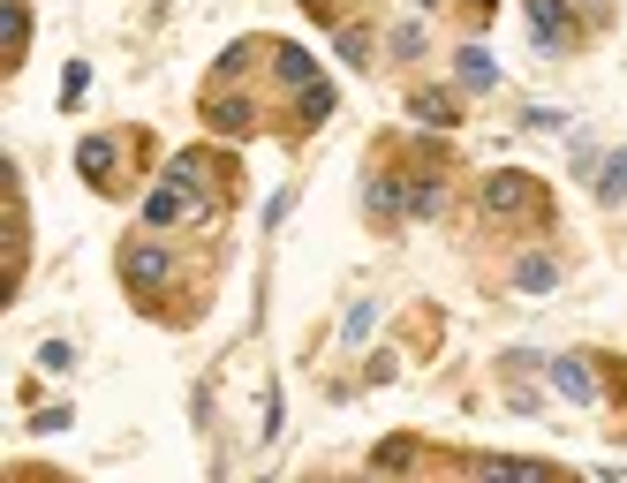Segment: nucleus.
Masks as SVG:
<instances>
[{"mask_svg": "<svg viewBox=\"0 0 627 483\" xmlns=\"http://www.w3.org/2000/svg\"><path fill=\"white\" fill-rule=\"evenodd\" d=\"M476 204H484V219H522V212L537 204V181L506 166V174H491V181L476 189Z\"/></svg>", "mask_w": 627, "mask_h": 483, "instance_id": "f257e3e1", "label": "nucleus"}, {"mask_svg": "<svg viewBox=\"0 0 627 483\" xmlns=\"http://www.w3.org/2000/svg\"><path fill=\"white\" fill-rule=\"evenodd\" d=\"M122 280H129L137 295H159V288L174 280V250H166V242H129V250H122Z\"/></svg>", "mask_w": 627, "mask_h": 483, "instance_id": "f03ea898", "label": "nucleus"}, {"mask_svg": "<svg viewBox=\"0 0 627 483\" xmlns=\"http://www.w3.org/2000/svg\"><path fill=\"white\" fill-rule=\"evenodd\" d=\"M204 212H212V204H204L181 174H166V189L145 196V219H152V227H181V219H204Z\"/></svg>", "mask_w": 627, "mask_h": 483, "instance_id": "7ed1b4c3", "label": "nucleus"}, {"mask_svg": "<svg viewBox=\"0 0 627 483\" xmlns=\"http://www.w3.org/2000/svg\"><path fill=\"white\" fill-rule=\"evenodd\" d=\"M529 46H537V53H567V46H575L567 0H529Z\"/></svg>", "mask_w": 627, "mask_h": 483, "instance_id": "20e7f679", "label": "nucleus"}, {"mask_svg": "<svg viewBox=\"0 0 627 483\" xmlns=\"http://www.w3.org/2000/svg\"><path fill=\"white\" fill-rule=\"evenodd\" d=\"M409 122H424V129H454V122H462V99L439 91V84H424V91H409Z\"/></svg>", "mask_w": 627, "mask_h": 483, "instance_id": "39448f33", "label": "nucleus"}, {"mask_svg": "<svg viewBox=\"0 0 627 483\" xmlns=\"http://www.w3.org/2000/svg\"><path fill=\"white\" fill-rule=\"evenodd\" d=\"M204 122H212L220 137H250V129H258V106H250L242 91H235V99H227V91H212V99H204Z\"/></svg>", "mask_w": 627, "mask_h": 483, "instance_id": "423d86ee", "label": "nucleus"}, {"mask_svg": "<svg viewBox=\"0 0 627 483\" xmlns=\"http://www.w3.org/2000/svg\"><path fill=\"white\" fill-rule=\"evenodd\" d=\"M454 91H476V99H484V91H499V61H491L476 38L454 53Z\"/></svg>", "mask_w": 627, "mask_h": 483, "instance_id": "0eeeda50", "label": "nucleus"}, {"mask_svg": "<svg viewBox=\"0 0 627 483\" xmlns=\"http://www.w3.org/2000/svg\"><path fill=\"white\" fill-rule=\"evenodd\" d=\"M114 160H122V144H114V137H84V144H76V174H84V181H106Z\"/></svg>", "mask_w": 627, "mask_h": 483, "instance_id": "6e6552de", "label": "nucleus"}, {"mask_svg": "<svg viewBox=\"0 0 627 483\" xmlns=\"http://www.w3.org/2000/svg\"><path fill=\"white\" fill-rule=\"evenodd\" d=\"M363 196H371V219H401V212H409V189H401L393 174H371Z\"/></svg>", "mask_w": 627, "mask_h": 483, "instance_id": "1a4fd4ad", "label": "nucleus"}, {"mask_svg": "<svg viewBox=\"0 0 627 483\" xmlns=\"http://www.w3.org/2000/svg\"><path fill=\"white\" fill-rule=\"evenodd\" d=\"M273 68H280V84H288V91H303V84H317V61L303 53V46H280V53H273Z\"/></svg>", "mask_w": 627, "mask_h": 483, "instance_id": "9d476101", "label": "nucleus"}, {"mask_svg": "<svg viewBox=\"0 0 627 483\" xmlns=\"http://www.w3.org/2000/svg\"><path fill=\"white\" fill-rule=\"evenodd\" d=\"M424 46H431L424 23H393V30H386V53H393V61H424Z\"/></svg>", "mask_w": 627, "mask_h": 483, "instance_id": "9b49d317", "label": "nucleus"}, {"mask_svg": "<svg viewBox=\"0 0 627 483\" xmlns=\"http://www.w3.org/2000/svg\"><path fill=\"white\" fill-rule=\"evenodd\" d=\"M514 288H522V295H544V288H560V265H552V257H522V265H514Z\"/></svg>", "mask_w": 627, "mask_h": 483, "instance_id": "f8f14e48", "label": "nucleus"}, {"mask_svg": "<svg viewBox=\"0 0 627 483\" xmlns=\"http://www.w3.org/2000/svg\"><path fill=\"white\" fill-rule=\"evenodd\" d=\"M552 385H560L567 401H598V385H590V370H582L575 355H560V363H552Z\"/></svg>", "mask_w": 627, "mask_h": 483, "instance_id": "ddd939ff", "label": "nucleus"}, {"mask_svg": "<svg viewBox=\"0 0 627 483\" xmlns=\"http://www.w3.org/2000/svg\"><path fill=\"white\" fill-rule=\"evenodd\" d=\"M23 53H30V8L8 0V61H23Z\"/></svg>", "mask_w": 627, "mask_h": 483, "instance_id": "4468645a", "label": "nucleus"}, {"mask_svg": "<svg viewBox=\"0 0 627 483\" xmlns=\"http://www.w3.org/2000/svg\"><path fill=\"white\" fill-rule=\"evenodd\" d=\"M333 114V84H303V129H317Z\"/></svg>", "mask_w": 627, "mask_h": 483, "instance_id": "2eb2a0df", "label": "nucleus"}, {"mask_svg": "<svg viewBox=\"0 0 627 483\" xmlns=\"http://www.w3.org/2000/svg\"><path fill=\"white\" fill-rule=\"evenodd\" d=\"M409 212H416V219H439V212H447V189H439V181L409 189Z\"/></svg>", "mask_w": 627, "mask_h": 483, "instance_id": "dca6fc26", "label": "nucleus"}, {"mask_svg": "<svg viewBox=\"0 0 627 483\" xmlns=\"http://www.w3.org/2000/svg\"><path fill=\"white\" fill-rule=\"evenodd\" d=\"M598 196H605V204H620V196H627V152H613V160H605V181H598Z\"/></svg>", "mask_w": 627, "mask_h": 483, "instance_id": "f3484780", "label": "nucleus"}, {"mask_svg": "<svg viewBox=\"0 0 627 483\" xmlns=\"http://www.w3.org/2000/svg\"><path fill=\"white\" fill-rule=\"evenodd\" d=\"M333 46H340V61H355V68H363V61H371V30H355V23H348V30H340V38H333Z\"/></svg>", "mask_w": 627, "mask_h": 483, "instance_id": "a211bd4d", "label": "nucleus"}, {"mask_svg": "<svg viewBox=\"0 0 627 483\" xmlns=\"http://www.w3.org/2000/svg\"><path fill=\"white\" fill-rule=\"evenodd\" d=\"M371 325H378V310H371V303H355V310H348V318H340V340H363V332H371Z\"/></svg>", "mask_w": 627, "mask_h": 483, "instance_id": "6ab92c4d", "label": "nucleus"}, {"mask_svg": "<svg viewBox=\"0 0 627 483\" xmlns=\"http://www.w3.org/2000/svg\"><path fill=\"white\" fill-rule=\"evenodd\" d=\"M174 174H181V181H204V174H212V160H204V152H181V160H174Z\"/></svg>", "mask_w": 627, "mask_h": 483, "instance_id": "aec40b11", "label": "nucleus"}, {"mask_svg": "<svg viewBox=\"0 0 627 483\" xmlns=\"http://www.w3.org/2000/svg\"><path fill=\"white\" fill-rule=\"evenodd\" d=\"M469 8H476V15H484V8H491V0H469Z\"/></svg>", "mask_w": 627, "mask_h": 483, "instance_id": "412c9836", "label": "nucleus"}, {"mask_svg": "<svg viewBox=\"0 0 627 483\" xmlns=\"http://www.w3.org/2000/svg\"><path fill=\"white\" fill-rule=\"evenodd\" d=\"M424 8H439V0H424Z\"/></svg>", "mask_w": 627, "mask_h": 483, "instance_id": "4be33fe9", "label": "nucleus"}]
</instances>
